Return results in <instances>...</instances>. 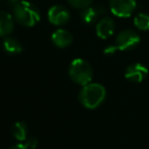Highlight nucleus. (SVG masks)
<instances>
[{"label": "nucleus", "instance_id": "dca6fc26", "mask_svg": "<svg viewBox=\"0 0 149 149\" xmlns=\"http://www.w3.org/2000/svg\"><path fill=\"white\" fill-rule=\"evenodd\" d=\"M26 145L29 147V149H35L36 147L38 146V140L35 137H30V138H27V140L25 141Z\"/></svg>", "mask_w": 149, "mask_h": 149}, {"label": "nucleus", "instance_id": "20e7f679", "mask_svg": "<svg viewBox=\"0 0 149 149\" xmlns=\"http://www.w3.org/2000/svg\"><path fill=\"white\" fill-rule=\"evenodd\" d=\"M140 43V36L133 30H124L116 39V47L120 51H127L136 48Z\"/></svg>", "mask_w": 149, "mask_h": 149}, {"label": "nucleus", "instance_id": "1a4fd4ad", "mask_svg": "<svg viewBox=\"0 0 149 149\" xmlns=\"http://www.w3.org/2000/svg\"><path fill=\"white\" fill-rule=\"evenodd\" d=\"M52 43L58 48H66L72 43V35L64 29H58L52 33Z\"/></svg>", "mask_w": 149, "mask_h": 149}, {"label": "nucleus", "instance_id": "9b49d317", "mask_svg": "<svg viewBox=\"0 0 149 149\" xmlns=\"http://www.w3.org/2000/svg\"><path fill=\"white\" fill-rule=\"evenodd\" d=\"M104 13H105V10H104V8H102L101 6H99V7L88 6L83 9V11H82V13H81V17L84 23L92 24V23H94L100 15H103Z\"/></svg>", "mask_w": 149, "mask_h": 149}, {"label": "nucleus", "instance_id": "4468645a", "mask_svg": "<svg viewBox=\"0 0 149 149\" xmlns=\"http://www.w3.org/2000/svg\"><path fill=\"white\" fill-rule=\"evenodd\" d=\"M134 25L141 31H149V15L139 13L135 17Z\"/></svg>", "mask_w": 149, "mask_h": 149}, {"label": "nucleus", "instance_id": "7ed1b4c3", "mask_svg": "<svg viewBox=\"0 0 149 149\" xmlns=\"http://www.w3.org/2000/svg\"><path fill=\"white\" fill-rule=\"evenodd\" d=\"M68 76L74 83L83 87L91 83L93 78V68L87 60L76 58L68 66Z\"/></svg>", "mask_w": 149, "mask_h": 149}, {"label": "nucleus", "instance_id": "6e6552de", "mask_svg": "<svg viewBox=\"0 0 149 149\" xmlns=\"http://www.w3.org/2000/svg\"><path fill=\"white\" fill-rule=\"evenodd\" d=\"M116 30V24L111 17H105L101 19L96 25V34L101 39H107L111 37Z\"/></svg>", "mask_w": 149, "mask_h": 149}, {"label": "nucleus", "instance_id": "f03ea898", "mask_svg": "<svg viewBox=\"0 0 149 149\" xmlns=\"http://www.w3.org/2000/svg\"><path fill=\"white\" fill-rule=\"evenodd\" d=\"M13 19L24 27H34L41 19L40 11L34 4L23 0L13 7Z\"/></svg>", "mask_w": 149, "mask_h": 149}, {"label": "nucleus", "instance_id": "f257e3e1", "mask_svg": "<svg viewBox=\"0 0 149 149\" xmlns=\"http://www.w3.org/2000/svg\"><path fill=\"white\" fill-rule=\"evenodd\" d=\"M106 97V90L101 84L89 83L83 86L79 93V100L84 107L95 109L99 107Z\"/></svg>", "mask_w": 149, "mask_h": 149}, {"label": "nucleus", "instance_id": "39448f33", "mask_svg": "<svg viewBox=\"0 0 149 149\" xmlns=\"http://www.w3.org/2000/svg\"><path fill=\"white\" fill-rule=\"evenodd\" d=\"M110 11L118 17H129L136 8V0H110Z\"/></svg>", "mask_w": 149, "mask_h": 149}, {"label": "nucleus", "instance_id": "f3484780", "mask_svg": "<svg viewBox=\"0 0 149 149\" xmlns=\"http://www.w3.org/2000/svg\"><path fill=\"white\" fill-rule=\"evenodd\" d=\"M9 149H29V147L26 145L25 142H21V143H17V144L13 145V146H11Z\"/></svg>", "mask_w": 149, "mask_h": 149}, {"label": "nucleus", "instance_id": "9d476101", "mask_svg": "<svg viewBox=\"0 0 149 149\" xmlns=\"http://www.w3.org/2000/svg\"><path fill=\"white\" fill-rule=\"evenodd\" d=\"M15 29L13 15L6 11H0V37L10 35Z\"/></svg>", "mask_w": 149, "mask_h": 149}, {"label": "nucleus", "instance_id": "2eb2a0df", "mask_svg": "<svg viewBox=\"0 0 149 149\" xmlns=\"http://www.w3.org/2000/svg\"><path fill=\"white\" fill-rule=\"evenodd\" d=\"M68 2L74 8L84 9L86 7L90 6L93 2V0H68Z\"/></svg>", "mask_w": 149, "mask_h": 149}, {"label": "nucleus", "instance_id": "423d86ee", "mask_svg": "<svg viewBox=\"0 0 149 149\" xmlns=\"http://www.w3.org/2000/svg\"><path fill=\"white\" fill-rule=\"evenodd\" d=\"M70 13L68 8L62 5H54L48 10V19L54 26H63L68 23Z\"/></svg>", "mask_w": 149, "mask_h": 149}, {"label": "nucleus", "instance_id": "a211bd4d", "mask_svg": "<svg viewBox=\"0 0 149 149\" xmlns=\"http://www.w3.org/2000/svg\"><path fill=\"white\" fill-rule=\"evenodd\" d=\"M116 50L118 49H116V46H108L107 48L104 49V53L105 54H113V53H116Z\"/></svg>", "mask_w": 149, "mask_h": 149}, {"label": "nucleus", "instance_id": "f8f14e48", "mask_svg": "<svg viewBox=\"0 0 149 149\" xmlns=\"http://www.w3.org/2000/svg\"><path fill=\"white\" fill-rule=\"evenodd\" d=\"M3 49L6 53L15 55L23 52L24 47L17 39L13 37H6L3 41Z\"/></svg>", "mask_w": 149, "mask_h": 149}, {"label": "nucleus", "instance_id": "ddd939ff", "mask_svg": "<svg viewBox=\"0 0 149 149\" xmlns=\"http://www.w3.org/2000/svg\"><path fill=\"white\" fill-rule=\"evenodd\" d=\"M29 128L25 122H17L11 126V134L19 142H25L28 138Z\"/></svg>", "mask_w": 149, "mask_h": 149}, {"label": "nucleus", "instance_id": "0eeeda50", "mask_svg": "<svg viewBox=\"0 0 149 149\" xmlns=\"http://www.w3.org/2000/svg\"><path fill=\"white\" fill-rule=\"evenodd\" d=\"M148 74V70L142 63H133L127 68L125 78L131 83H141Z\"/></svg>", "mask_w": 149, "mask_h": 149}, {"label": "nucleus", "instance_id": "6ab92c4d", "mask_svg": "<svg viewBox=\"0 0 149 149\" xmlns=\"http://www.w3.org/2000/svg\"><path fill=\"white\" fill-rule=\"evenodd\" d=\"M21 1H23V0H9V4H10L13 7H15V5L19 4Z\"/></svg>", "mask_w": 149, "mask_h": 149}]
</instances>
